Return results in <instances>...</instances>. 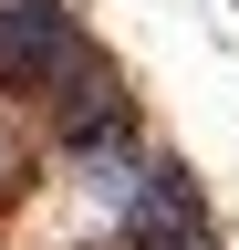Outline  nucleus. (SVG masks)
I'll use <instances>...</instances> for the list:
<instances>
[{"instance_id": "2", "label": "nucleus", "mask_w": 239, "mask_h": 250, "mask_svg": "<svg viewBox=\"0 0 239 250\" xmlns=\"http://www.w3.org/2000/svg\"><path fill=\"white\" fill-rule=\"evenodd\" d=\"M52 136H63L73 167H125V156H146L135 94L114 83V73H73L63 94H52Z\"/></svg>"}, {"instance_id": "3", "label": "nucleus", "mask_w": 239, "mask_h": 250, "mask_svg": "<svg viewBox=\"0 0 239 250\" xmlns=\"http://www.w3.org/2000/svg\"><path fill=\"white\" fill-rule=\"evenodd\" d=\"M114 219H125V240L135 250H219V229H208V208H198V188L177 156H135V177H125V198H114Z\"/></svg>"}, {"instance_id": "1", "label": "nucleus", "mask_w": 239, "mask_h": 250, "mask_svg": "<svg viewBox=\"0 0 239 250\" xmlns=\"http://www.w3.org/2000/svg\"><path fill=\"white\" fill-rule=\"evenodd\" d=\"M73 73H83V11L73 0H0V83L63 94Z\"/></svg>"}]
</instances>
